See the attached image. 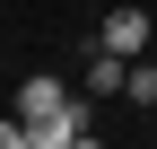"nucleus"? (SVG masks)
<instances>
[{
  "mask_svg": "<svg viewBox=\"0 0 157 149\" xmlns=\"http://www.w3.org/2000/svg\"><path fill=\"white\" fill-rule=\"evenodd\" d=\"M148 35H157V18L140 9V0H122V9H105V35H96V44L131 62V53H148Z\"/></svg>",
  "mask_w": 157,
  "mask_h": 149,
  "instance_id": "1",
  "label": "nucleus"
},
{
  "mask_svg": "<svg viewBox=\"0 0 157 149\" xmlns=\"http://www.w3.org/2000/svg\"><path fill=\"white\" fill-rule=\"evenodd\" d=\"M70 97H78V88H61L52 70H35V79H17V123H44V114H61Z\"/></svg>",
  "mask_w": 157,
  "mask_h": 149,
  "instance_id": "2",
  "label": "nucleus"
},
{
  "mask_svg": "<svg viewBox=\"0 0 157 149\" xmlns=\"http://www.w3.org/2000/svg\"><path fill=\"white\" fill-rule=\"evenodd\" d=\"M122 79H131V62L96 44V62H87V97H122Z\"/></svg>",
  "mask_w": 157,
  "mask_h": 149,
  "instance_id": "3",
  "label": "nucleus"
},
{
  "mask_svg": "<svg viewBox=\"0 0 157 149\" xmlns=\"http://www.w3.org/2000/svg\"><path fill=\"white\" fill-rule=\"evenodd\" d=\"M122 97H131V105H157V62H131V79H122Z\"/></svg>",
  "mask_w": 157,
  "mask_h": 149,
  "instance_id": "4",
  "label": "nucleus"
},
{
  "mask_svg": "<svg viewBox=\"0 0 157 149\" xmlns=\"http://www.w3.org/2000/svg\"><path fill=\"white\" fill-rule=\"evenodd\" d=\"M0 149H35V132H26V123L9 114V123H0Z\"/></svg>",
  "mask_w": 157,
  "mask_h": 149,
  "instance_id": "5",
  "label": "nucleus"
},
{
  "mask_svg": "<svg viewBox=\"0 0 157 149\" xmlns=\"http://www.w3.org/2000/svg\"><path fill=\"white\" fill-rule=\"evenodd\" d=\"M70 149H105V140H96V132H78V140H70Z\"/></svg>",
  "mask_w": 157,
  "mask_h": 149,
  "instance_id": "6",
  "label": "nucleus"
}]
</instances>
